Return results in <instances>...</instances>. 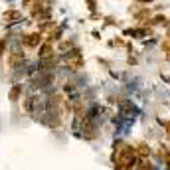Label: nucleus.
<instances>
[{
  "label": "nucleus",
  "instance_id": "obj_3",
  "mask_svg": "<svg viewBox=\"0 0 170 170\" xmlns=\"http://www.w3.org/2000/svg\"><path fill=\"white\" fill-rule=\"evenodd\" d=\"M22 63H24V52H20V50H12V52L8 53L10 69H18V67H22Z\"/></svg>",
  "mask_w": 170,
  "mask_h": 170
},
{
  "label": "nucleus",
  "instance_id": "obj_8",
  "mask_svg": "<svg viewBox=\"0 0 170 170\" xmlns=\"http://www.w3.org/2000/svg\"><path fill=\"white\" fill-rule=\"evenodd\" d=\"M2 18H4L8 24H14L16 20L22 18V12H20V10H6L4 14H2Z\"/></svg>",
  "mask_w": 170,
  "mask_h": 170
},
{
  "label": "nucleus",
  "instance_id": "obj_16",
  "mask_svg": "<svg viewBox=\"0 0 170 170\" xmlns=\"http://www.w3.org/2000/svg\"><path fill=\"white\" fill-rule=\"evenodd\" d=\"M138 2H142V4H148V2H152V0H138Z\"/></svg>",
  "mask_w": 170,
  "mask_h": 170
},
{
  "label": "nucleus",
  "instance_id": "obj_6",
  "mask_svg": "<svg viewBox=\"0 0 170 170\" xmlns=\"http://www.w3.org/2000/svg\"><path fill=\"white\" fill-rule=\"evenodd\" d=\"M20 97H22V85L16 83V85H12V89H10L8 99H10V103H18Z\"/></svg>",
  "mask_w": 170,
  "mask_h": 170
},
{
  "label": "nucleus",
  "instance_id": "obj_15",
  "mask_svg": "<svg viewBox=\"0 0 170 170\" xmlns=\"http://www.w3.org/2000/svg\"><path fill=\"white\" fill-rule=\"evenodd\" d=\"M115 170H132V168H129V166H121V164H115Z\"/></svg>",
  "mask_w": 170,
  "mask_h": 170
},
{
  "label": "nucleus",
  "instance_id": "obj_14",
  "mask_svg": "<svg viewBox=\"0 0 170 170\" xmlns=\"http://www.w3.org/2000/svg\"><path fill=\"white\" fill-rule=\"evenodd\" d=\"M164 125V129H166V137L170 138V121H166V123H162Z\"/></svg>",
  "mask_w": 170,
  "mask_h": 170
},
{
  "label": "nucleus",
  "instance_id": "obj_13",
  "mask_svg": "<svg viewBox=\"0 0 170 170\" xmlns=\"http://www.w3.org/2000/svg\"><path fill=\"white\" fill-rule=\"evenodd\" d=\"M164 164H166V168H170V150L166 152V156H164Z\"/></svg>",
  "mask_w": 170,
  "mask_h": 170
},
{
  "label": "nucleus",
  "instance_id": "obj_9",
  "mask_svg": "<svg viewBox=\"0 0 170 170\" xmlns=\"http://www.w3.org/2000/svg\"><path fill=\"white\" fill-rule=\"evenodd\" d=\"M34 105H36V97H34V95H30V97H26V99H24L22 107H24V111H26V113H34Z\"/></svg>",
  "mask_w": 170,
  "mask_h": 170
},
{
  "label": "nucleus",
  "instance_id": "obj_12",
  "mask_svg": "<svg viewBox=\"0 0 170 170\" xmlns=\"http://www.w3.org/2000/svg\"><path fill=\"white\" fill-rule=\"evenodd\" d=\"M95 4H97V0H87V8L89 10H95Z\"/></svg>",
  "mask_w": 170,
  "mask_h": 170
},
{
  "label": "nucleus",
  "instance_id": "obj_5",
  "mask_svg": "<svg viewBox=\"0 0 170 170\" xmlns=\"http://www.w3.org/2000/svg\"><path fill=\"white\" fill-rule=\"evenodd\" d=\"M150 154H152L150 144H147V142H138L137 144V156L138 158H150Z\"/></svg>",
  "mask_w": 170,
  "mask_h": 170
},
{
  "label": "nucleus",
  "instance_id": "obj_10",
  "mask_svg": "<svg viewBox=\"0 0 170 170\" xmlns=\"http://www.w3.org/2000/svg\"><path fill=\"white\" fill-rule=\"evenodd\" d=\"M71 47H73V42H71V40H63V42H59L57 50H59V52H69Z\"/></svg>",
  "mask_w": 170,
  "mask_h": 170
},
{
  "label": "nucleus",
  "instance_id": "obj_4",
  "mask_svg": "<svg viewBox=\"0 0 170 170\" xmlns=\"http://www.w3.org/2000/svg\"><path fill=\"white\" fill-rule=\"evenodd\" d=\"M81 132H83V137L89 138V141L97 138V127L91 123V119H83V129H81Z\"/></svg>",
  "mask_w": 170,
  "mask_h": 170
},
{
  "label": "nucleus",
  "instance_id": "obj_1",
  "mask_svg": "<svg viewBox=\"0 0 170 170\" xmlns=\"http://www.w3.org/2000/svg\"><path fill=\"white\" fill-rule=\"evenodd\" d=\"M83 63H85V59H83V56H81V50L79 47H73V50L67 53V69L79 71L81 67H83Z\"/></svg>",
  "mask_w": 170,
  "mask_h": 170
},
{
  "label": "nucleus",
  "instance_id": "obj_7",
  "mask_svg": "<svg viewBox=\"0 0 170 170\" xmlns=\"http://www.w3.org/2000/svg\"><path fill=\"white\" fill-rule=\"evenodd\" d=\"M52 53H53V46L50 42H42V46L38 47V57H40V59H44V57L52 56Z\"/></svg>",
  "mask_w": 170,
  "mask_h": 170
},
{
  "label": "nucleus",
  "instance_id": "obj_11",
  "mask_svg": "<svg viewBox=\"0 0 170 170\" xmlns=\"http://www.w3.org/2000/svg\"><path fill=\"white\" fill-rule=\"evenodd\" d=\"M6 53V38H0V57Z\"/></svg>",
  "mask_w": 170,
  "mask_h": 170
},
{
  "label": "nucleus",
  "instance_id": "obj_2",
  "mask_svg": "<svg viewBox=\"0 0 170 170\" xmlns=\"http://www.w3.org/2000/svg\"><path fill=\"white\" fill-rule=\"evenodd\" d=\"M22 46L28 47V50H36V47L42 46V32H32V34H26L22 36Z\"/></svg>",
  "mask_w": 170,
  "mask_h": 170
}]
</instances>
